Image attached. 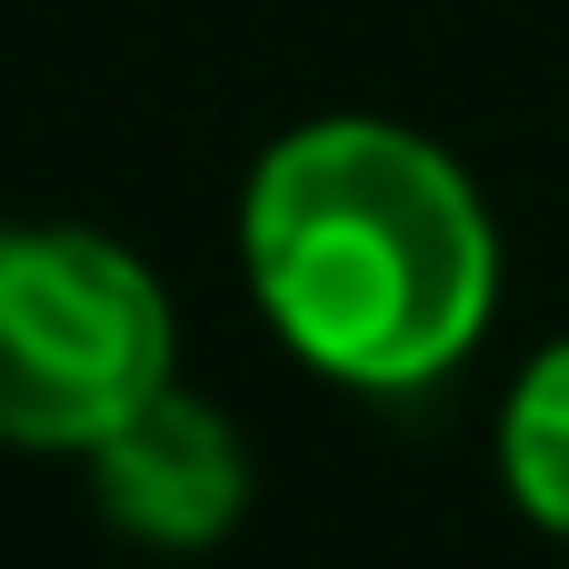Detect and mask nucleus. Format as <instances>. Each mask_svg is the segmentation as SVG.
<instances>
[{"mask_svg":"<svg viewBox=\"0 0 569 569\" xmlns=\"http://www.w3.org/2000/svg\"><path fill=\"white\" fill-rule=\"evenodd\" d=\"M500 470L520 490V510L540 530L569 540V340L530 360V380L510 390V420H500Z\"/></svg>","mask_w":569,"mask_h":569,"instance_id":"4","label":"nucleus"},{"mask_svg":"<svg viewBox=\"0 0 569 569\" xmlns=\"http://www.w3.org/2000/svg\"><path fill=\"white\" fill-rule=\"evenodd\" d=\"M240 250L270 330L350 390L440 380L500 300V240L480 190L450 170V150L390 120L290 130L250 170Z\"/></svg>","mask_w":569,"mask_h":569,"instance_id":"1","label":"nucleus"},{"mask_svg":"<svg viewBox=\"0 0 569 569\" xmlns=\"http://www.w3.org/2000/svg\"><path fill=\"white\" fill-rule=\"evenodd\" d=\"M90 490L100 510L130 530V540H160V550H210L240 500H250V460L230 440V420L210 400H180V390H150L100 450H90Z\"/></svg>","mask_w":569,"mask_h":569,"instance_id":"3","label":"nucleus"},{"mask_svg":"<svg viewBox=\"0 0 569 569\" xmlns=\"http://www.w3.org/2000/svg\"><path fill=\"white\" fill-rule=\"evenodd\" d=\"M170 390V300L100 230H0V440L100 450Z\"/></svg>","mask_w":569,"mask_h":569,"instance_id":"2","label":"nucleus"}]
</instances>
